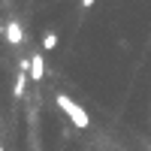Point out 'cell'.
Wrapping results in <instances>:
<instances>
[{
    "mask_svg": "<svg viewBox=\"0 0 151 151\" xmlns=\"http://www.w3.org/2000/svg\"><path fill=\"white\" fill-rule=\"evenodd\" d=\"M55 103H58V109L70 118V124H73L76 130H88V127H91V115H88V109H85V106H79L70 94H58Z\"/></svg>",
    "mask_w": 151,
    "mask_h": 151,
    "instance_id": "6da1fadb",
    "label": "cell"
},
{
    "mask_svg": "<svg viewBox=\"0 0 151 151\" xmlns=\"http://www.w3.org/2000/svg\"><path fill=\"white\" fill-rule=\"evenodd\" d=\"M27 73H30V82H42V79H45V58H42V55H33Z\"/></svg>",
    "mask_w": 151,
    "mask_h": 151,
    "instance_id": "7a4b0ae2",
    "label": "cell"
},
{
    "mask_svg": "<svg viewBox=\"0 0 151 151\" xmlns=\"http://www.w3.org/2000/svg\"><path fill=\"white\" fill-rule=\"evenodd\" d=\"M3 30H6V33H3V36H6V42H12V45H21V42H24V30H21V24H18V21H9Z\"/></svg>",
    "mask_w": 151,
    "mask_h": 151,
    "instance_id": "3957f363",
    "label": "cell"
},
{
    "mask_svg": "<svg viewBox=\"0 0 151 151\" xmlns=\"http://www.w3.org/2000/svg\"><path fill=\"white\" fill-rule=\"evenodd\" d=\"M27 79H30V73H27V70H21V73L15 76V88H12V94H15L18 100L24 97V85H27Z\"/></svg>",
    "mask_w": 151,
    "mask_h": 151,
    "instance_id": "277c9868",
    "label": "cell"
},
{
    "mask_svg": "<svg viewBox=\"0 0 151 151\" xmlns=\"http://www.w3.org/2000/svg\"><path fill=\"white\" fill-rule=\"evenodd\" d=\"M42 48H45V52H52V48H58V33H55V30H48V33L42 36Z\"/></svg>",
    "mask_w": 151,
    "mask_h": 151,
    "instance_id": "5b68a950",
    "label": "cell"
},
{
    "mask_svg": "<svg viewBox=\"0 0 151 151\" xmlns=\"http://www.w3.org/2000/svg\"><path fill=\"white\" fill-rule=\"evenodd\" d=\"M94 6V0H82V9H91Z\"/></svg>",
    "mask_w": 151,
    "mask_h": 151,
    "instance_id": "8992f818",
    "label": "cell"
}]
</instances>
